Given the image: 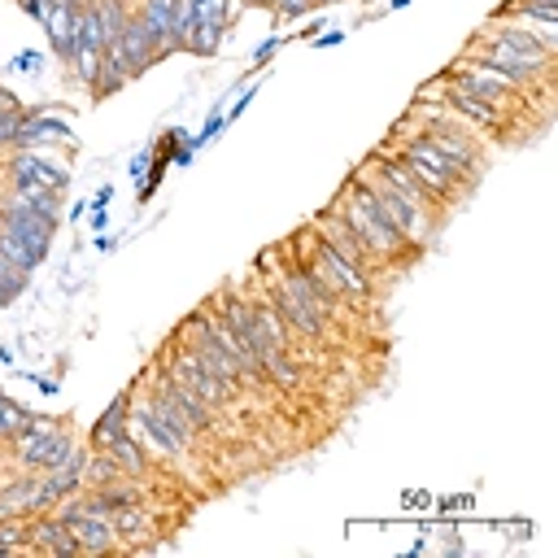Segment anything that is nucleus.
<instances>
[{"label": "nucleus", "mask_w": 558, "mask_h": 558, "mask_svg": "<svg viewBox=\"0 0 558 558\" xmlns=\"http://www.w3.org/2000/svg\"><path fill=\"white\" fill-rule=\"evenodd\" d=\"M327 209L362 240V248L379 262V270L388 275V279H397V275H405L418 257H423V248H414L379 209H375V201H371V192L349 174L340 187H336V196L327 201Z\"/></svg>", "instance_id": "1"}, {"label": "nucleus", "mask_w": 558, "mask_h": 558, "mask_svg": "<svg viewBox=\"0 0 558 558\" xmlns=\"http://www.w3.org/2000/svg\"><path fill=\"white\" fill-rule=\"evenodd\" d=\"M283 253L301 266V270H310L318 283H327L336 296H344L362 318H375L379 314V301H384V288L371 279V275H362L353 262H344L310 222H301L288 240H283Z\"/></svg>", "instance_id": "2"}, {"label": "nucleus", "mask_w": 558, "mask_h": 558, "mask_svg": "<svg viewBox=\"0 0 558 558\" xmlns=\"http://www.w3.org/2000/svg\"><path fill=\"white\" fill-rule=\"evenodd\" d=\"M384 144H388V148L418 174V183H423L440 205H449V209H458V205L480 187V174H471L466 166H458L453 157H445L436 144H427L405 118L392 122V131H388Z\"/></svg>", "instance_id": "3"}, {"label": "nucleus", "mask_w": 558, "mask_h": 558, "mask_svg": "<svg viewBox=\"0 0 558 558\" xmlns=\"http://www.w3.org/2000/svg\"><path fill=\"white\" fill-rule=\"evenodd\" d=\"M166 375H174L179 384H187L209 410H218L222 418H231V423H244V410H248V392L244 388H235L222 371H214L196 349H187L179 336H170L161 349H157V357H153Z\"/></svg>", "instance_id": "4"}, {"label": "nucleus", "mask_w": 558, "mask_h": 558, "mask_svg": "<svg viewBox=\"0 0 558 558\" xmlns=\"http://www.w3.org/2000/svg\"><path fill=\"white\" fill-rule=\"evenodd\" d=\"M445 78L453 83V87H462L466 96H475V100H484V105H493L497 113H506V118H514L527 135H536L532 126H527V118H536L541 126H549V113L545 109H536L510 78H501V74H493L488 65H480V61H471V57H462L458 52V61L445 70Z\"/></svg>", "instance_id": "5"}, {"label": "nucleus", "mask_w": 558, "mask_h": 558, "mask_svg": "<svg viewBox=\"0 0 558 558\" xmlns=\"http://www.w3.org/2000/svg\"><path fill=\"white\" fill-rule=\"evenodd\" d=\"M353 179H357V183L371 192L375 209H379V214H384V218H388V222H392V227H397V231H401V235H405L414 248H423V253H427V248L440 240L445 222H436V218H427L423 209H414V205H410V201H405V196H401V192H397V187L384 179V170L375 166V157H371V153H366V157L353 166Z\"/></svg>", "instance_id": "6"}, {"label": "nucleus", "mask_w": 558, "mask_h": 558, "mask_svg": "<svg viewBox=\"0 0 558 558\" xmlns=\"http://www.w3.org/2000/svg\"><path fill=\"white\" fill-rule=\"evenodd\" d=\"M74 427L65 418H31L4 449L0 458L13 466V471H48V466H61L74 458Z\"/></svg>", "instance_id": "7"}, {"label": "nucleus", "mask_w": 558, "mask_h": 558, "mask_svg": "<svg viewBox=\"0 0 558 558\" xmlns=\"http://www.w3.org/2000/svg\"><path fill=\"white\" fill-rule=\"evenodd\" d=\"M109 48L118 52V61L126 65V74H131V78H140L144 70H153L157 61H166V57H161V48H157V44H153V35H148V26H144L140 9H131V17L122 22V31H118V39H113Z\"/></svg>", "instance_id": "8"}, {"label": "nucleus", "mask_w": 558, "mask_h": 558, "mask_svg": "<svg viewBox=\"0 0 558 558\" xmlns=\"http://www.w3.org/2000/svg\"><path fill=\"white\" fill-rule=\"evenodd\" d=\"M310 227H314V231H318V235H323V240H327V244H331V248H336L344 262H353L362 275H371V279L384 288V279H388V275L379 270V262H375V257L362 248V240H357V235H353V231H349V227H344V222H340L331 209H318V214L310 218Z\"/></svg>", "instance_id": "9"}, {"label": "nucleus", "mask_w": 558, "mask_h": 558, "mask_svg": "<svg viewBox=\"0 0 558 558\" xmlns=\"http://www.w3.org/2000/svg\"><path fill=\"white\" fill-rule=\"evenodd\" d=\"M109 519H113V532H118L122 554H131V549H157V523H161L157 501H131V506H118Z\"/></svg>", "instance_id": "10"}, {"label": "nucleus", "mask_w": 558, "mask_h": 558, "mask_svg": "<svg viewBox=\"0 0 558 558\" xmlns=\"http://www.w3.org/2000/svg\"><path fill=\"white\" fill-rule=\"evenodd\" d=\"M26 554L74 558V554H83V549H78V536L70 532V523H65L57 510H44V514H31V519H26Z\"/></svg>", "instance_id": "11"}, {"label": "nucleus", "mask_w": 558, "mask_h": 558, "mask_svg": "<svg viewBox=\"0 0 558 558\" xmlns=\"http://www.w3.org/2000/svg\"><path fill=\"white\" fill-rule=\"evenodd\" d=\"M153 44L161 48V57L170 52H183V39H179V0H135Z\"/></svg>", "instance_id": "12"}, {"label": "nucleus", "mask_w": 558, "mask_h": 558, "mask_svg": "<svg viewBox=\"0 0 558 558\" xmlns=\"http://www.w3.org/2000/svg\"><path fill=\"white\" fill-rule=\"evenodd\" d=\"M493 17H519L532 26H554L558 22V0H506L501 9H493Z\"/></svg>", "instance_id": "13"}, {"label": "nucleus", "mask_w": 558, "mask_h": 558, "mask_svg": "<svg viewBox=\"0 0 558 558\" xmlns=\"http://www.w3.org/2000/svg\"><path fill=\"white\" fill-rule=\"evenodd\" d=\"M31 418H35V414H31L26 405H17V401L0 397V449H4V445H9V440H13Z\"/></svg>", "instance_id": "14"}, {"label": "nucleus", "mask_w": 558, "mask_h": 558, "mask_svg": "<svg viewBox=\"0 0 558 558\" xmlns=\"http://www.w3.org/2000/svg\"><path fill=\"white\" fill-rule=\"evenodd\" d=\"M26 118H31V113H26L17 100L0 109V153H13V148H17V131H22Z\"/></svg>", "instance_id": "15"}, {"label": "nucleus", "mask_w": 558, "mask_h": 558, "mask_svg": "<svg viewBox=\"0 0 558 558\" xmlns=\"http://www.w3.org/2000/svg\"><path fill=\"white\" fill-rule=\"evenodd\" d=\"M26 279H31V275H26V270H17V266L0 253V305H13V301L26 292Z\"/></svg>", "instance_id": "16"}, {"label": "nucleus", "mask_w": 558, "mask_h": 558, "mask_svg": "<svg viewBox=\"0 0 558 558\" xmlns=\"http://www.w3.org/2000/svg\"><path fill=\"white\" fill-rule=\"evenodd\" d=\"M22 9H26V13L35 17V22H44V13L52 9V0H22Z\"/></svg>", "instance_id": "17"}, {"label": "nucleus", "mask_w": 558, "mask_h": 558, "mask_svg": "<svg viewBox=\"0 0 558 558\" xmlns=\"http://www.w3.org/2000/svg\"><path fill=\"white\" fill-rule=\"evenodd\" d=\"M13 100H17V96H13V92H4V87H0V109H4V105H13Z\"/></svg>", "instance_id": "18"}, {"label": "nucleus", "mask_w": 558, "mask_h": 558, "mask_svg": "<svg viewBox=\"0 0 558 558\" xmlns=\"http://www.w3.org/2000/svg\"><path fill=\"white\" fill-rule=\"evenodd\" d=\"M318 4H336V0H318Z\"/></svg>", "instance_id": "19"}, {"label": "nucleus", "mask_w": 558, "mask_h": 558, "mask_svg": "<svg viewBox=\"0 0 558 558\" xmlns=\"http://www.w3.org/2000/svg\"><path fill=\"white\" fill-rule=\"evenodd\" d=\"M17 4H22V0H17Z\"/></svg>", "instance_id": "20"}]
</instances>
